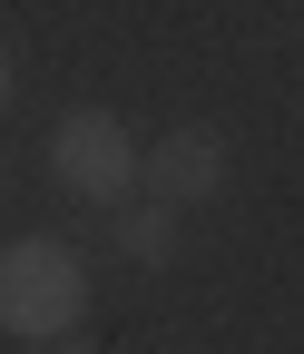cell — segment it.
Wrapping results in <instances>:
<instances>
[{"label": "cell", "instance_id": "1", "mask_svg": "<svg viewBox=\"0 0 304 354\" xmlns=\"http://www.w3.org/2000/svg\"><path fill=\"white\" fill-rule=\"evenodd\" d=\"M79 315H89V266H79V246H59V236H10L0 246V335L59 344V335H79Z\"/></svg>", "mask_w": 304, "mask_h": 354}, {"label": "cell", "instance_id": "2", "mask_svg": "<svg viewBox=\"0 0 304 354\" xmlns=\"http://www.w3.org/2000/svg\"><path fill=\"white\" fill-rule=\"evenodd\" d=\"M50 177L69 197H89V207H118L138 187V138H128V118L118 109H69L50 128Z\"/></svg>", "mask_w": 304, "mask_h": 354}, {"label": "cell", "instance_id": "3", "mask_svg": "<svg viewBox=\"0 0 304 354\" xmlns=\"http://www.w3.org/2000/svg\"><path fill=\"white\" fill-rule=\"evenodd\" d=\"M138 177H148V197H167V207H206V197H226V138H216L206 118L157 128V148H138Z\"/></svg>", "mask_w": 304, "mask_h": 354}, {"label": "cell", "instance_id": "4", "mask_svg": "<svg viewBox=\"0 0 304 354\" xmlns=\"http://www.w3.org/2000/svg\"><path fill=\"white\" fill-rule=\"evenodd\" d=\"M118 256H128V266H167V256H177V216H167V197H148V207L118 216Z\"/></svg>", "mask_w": 304, "mask_h": 354}, {"label": "cell", "instance_id": "5", "mask_svg": "<svg viewBox=\"0 0 304 354\" xmlns=\"http://www.w3.org/2000/svg\"><path fill=\"white\" fill-rule=\"evenodd\" d=\"M50 354H108V344H89V335H59V344H50Z\"/></svg>", "mask_w": 304, "mask_h": 354}, {"label": "cell", "instance_id": "6", "mask_svg": "<svg viewBox=\"0 0 304 354\" xmlns=\"http://www.w3.org/2000/svg\"><path fill=\"white\" fill-rule=\"evenodd\" d=\"M10 79H20V69H10V39H0V109H10Z\"/></svg>", "mask_w": 304, "mask_h": 354}]
</instances>
